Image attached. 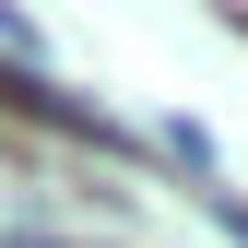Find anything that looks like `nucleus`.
I'll return each instance as SVG.
<instances>
[{
  "label": "nucleus",
  "mask_w": 248,
  "mask_h": 248,
  "mask_svg": "<svg viewBox=\"0 0 248 248\" xmlns=\"http://www.w3.org/2000/svg\"><path fill=\"white\" fill-rule=\"evenodd\" d=\"M213 225H225V236H236V248H248V201H236V189H225V201H213Z\"/></svg>",
  "instance_id": "1"
},
{
  "label": "nucleus",
  "mask_w": 248,
  "mask_h": 248,
  "mask_svg": "<svg viewBox=\"0 0 248 248\" xmlns=\"http://www.w3.org/2000/svg\"><path fill=\"white\" fill-rule=\"evenodd\" d=\"M0 248H59V236H0Z\"/></svg>",
  "instance_id": "2"
}]
</instances>
